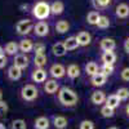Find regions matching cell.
Returning <instances> with one entry per match:
<instances>
[{
  "mask_svg": "<svg viewBox=\"0 0 129 129\" xmlns=\"http://www.w3.org/2000/svg\"><path fill=\"white\" fill-rule=\"evenodd\" d=\"M58 101L66 107H74L79 102V95L74 89L69 87H62L58 90Z\"/></svg>",
  "mask_w": 129,
  "mask_h": 129,
  "instance_id": "obj_1",
  "label": "cell"
},
{
  "mask_svg": "<svg viewBox=\"0 0 129 129\" xmlns=\"http://www.w3.org/2000/svg\"><path fill=\"white\" fill-rule=\"evenodd\" d=\"M32 17L38 21H45L50 16V4L47 2H36L31 9Z\"/></svg>",
  "mask_w": 129,
  "mask_h": 129,
  "instance_id": "obj_2",
  "label": "cell"
},
{
  "mask_svg": "<svg viewBox=\"0 0 129 129\" xmlns=\"http://www.w3.org/2000/svg\"><path fill=\"white\" fill-rule=\"evenodd\" d=\"M19 94H21V98L25 102H32L39 97V89L34 84H25L23 87L21 88Z\"/></svg>",
  "mask_w": 129,
  "mask_h": 129,
  "instance_id": "obj_3",
  "label": "cell"
},
{
  "mask_svg": "<svg viewBox=\"0 0 129 129\" xmlns=\"http://www.w3.org/2000/svg\"><path fill=\"white\" fill-rule=\"evenodd\" d=\"M34 30V23L31 19H21L16 25V31L21 36H26Z\"/></svg>",
  "mask_w": 129,
  "mask_h": 129,
  "instance_id": "obj_4",
  "label": "cell"
},
{
  "mask_svg": "<svg viewBox=\"0 0 129 129\" xmlns=\"http://www.w3.org/2000/svg\"><path fill=\"white\" fill-rule=\"evenodd\" d=\"M34 34L38 38H44L49 34V25L45 21H39L34 25Z\"/></svg>",
  "mask_w": 129,
  "mask_h": 129,
  "instance_id": "obj_5",
  "label": "cell"
},
{
  "mask_svg": "<svg viewBox=\"0 0 129 129\" xmlns=\"http://www.w3.org/2000/svg\"><path fill=\"white\" fill-rule=\"evenodd\" d=\"M28 63H30V58L25 54V53H18V54H16L14 58H13V64L21 70L27 69Z\"/></svg>",
  "mask_w": 129,
  "mask_h": 129,
  "instance_id": "obj_6",
  "label": "cell"
},
{
  "mask_svg": "<svg viewBox=\"0 0 129 129\" xmlns=\"http://www.w3.org/2000/svg\"><path fill=\"white\" fill-rule=\"evenodd\" d=\"M49 74L52 75L53 79L57 80V79H61V78H63L64 75H66V69H64V66L61 64V63H54V64L50 66Z\"/></svg>",
  "mask_w": 129,
  "mask_h": 129,
  "instance_id": "obj_7",
  "label": "cell"
},
{
  "mask_svg": "<svg viewBox=\"0 0 129 129\" xmlns=\"http://www.w3.org/2000/svg\"><path fill=\"white\" fill-rule=\"evenodd\" d=\"M106 94H105V92H102V90H93L92 92V95H90V101H92V103L93 105H95V106H101V105H103L105 102H106Z\"/></svg>",
  "mask_w": 129,
  "mask_h": 129,
  "instance_id": "obj_8",
  "label": "cell"
},
{
  "mask_svg": "<svg viewBox=\"0 0 129 129\" xmlns=\"http://www.w3.org/2000/svg\"><path fill=\"white\" fill-rule=\"evenodd\" d=\"M59 90V83L56 79H47V81L44 83V92L48 94H54Z\"/></svg>",
  "mask_w": 129,
  "mask_h": 129,
  "instance_id": "obj_9",
  "label": "cell"
},
{
  "mask_svg": "<svg viewBox=\"0 0 129 129\" xmlns=\"http://www.w3.org/2000/svg\"><path fill=\"white\" fill-rule=\"evenodd\" d=\"M31 79L34 83H45L47 81V71L44 69H35L31 72Z\"/></svg>",
  "mask_w": 129,
  "mask_h": 129,
  "instance_id": "obj_10",
  "label": "cell"
},
{
  "mask_svg": "<svg viewBox=\"0 0 129 129\" xmlns=\"http://www.w3.org/2000/svg\"><path fill=\"white\" fill-rule=\"evenodd\" d=\"M100 48L102 52H107V50H115L116 49V41L112 38H103L100 41Z\"/></svg>",
  "mask_w": 129,
  "mask_h": 129,
  "instance_id": "obj_11",
  "label": "cell"
},
{
  "mask_svg": "<svg viewBox=\"0 0 129 129\" xmlns=\"http://www.w3.org/2000/svg\"><path fill=\"white\" fill-rule=\"evenodd\" d=\"M115 16L120 19H125L129 17V5L126 3H120L115 8Z\"/></svg>",
  "mask_w": 129,
  "mask_h": 129,
  "instance_id": "obj_12",
  "label": "cell"
},
{
  "mask_svg": "<svg viewBox=\"0 0 129 129\" xmlns=\"http://www.w3.org/2000/svg\"><path fill=\"white\" fill-rule=\"evenodd\" d=\"M76 40H78L80 47H87V45L90 44V41H92V35L89 34L88 31H80L79 34L76 35Z\"/></svg>",
  "mask_w": 129,
  "mask_h": 129,
  "instance_id": "obj_13",
  "label": "cell"
},
{
  "mask_svg": "<svg viewBox=\"0 0 129 129\" xmlns=\"http://www.w3.org/2000/svg\"><path fill=\"white\" fill-rule=\"evenodd\" d=\"M117 59V56L114 50H107V52H102L101 54V61L102 63H107V64H114Z\"/></svg>",
  "mask_w": 129,
  "mask_h": 129,
  "instance_id": "obj_14",
  "label": "cell"
},
{
  "mask_svg": "<svg viewBox=\"0 0 129 129\" xmlns=\"http://www.w3.org/2000/svg\"><path fill=\"white\" fill-rule=\"evenodd\" d=\"M18 48L22 53H30L34 50V41L31 39H22L19 43H18Z\"/></svg>",
  "mask_w": 129,
  "mask_h": 129,
  "instance_id": "obj_15",
  "label": "cell"
},
{
  "mask_svg": "<svg viewBox=\"0 0 129 129\" xmlns=\"http://www.w3.org/2000/svg\"><path fill=\"white\" fill-rule=\"evenodd\" d=\"M66 75H67V78L71 79V80H75L76 78L80 76V67L78 66L76 63H71L67 66L66 69Z\"/></svg>",
  "mask_w": 129,
  "mask_h": 129,
  "instance_id": "obj_16",
  "label": "cell"
},
{
  "mask_svg": "<svg viewBox=\"0 0 129 129\" xmlns=\"http://www.w3.org/2000/svg\"><path fill=\"white\" fill-rule=\"evenodd\" d=\"M106 80H107V76H105L102 72L98 71L95 75H93V76L90 78V84L93 85V87L98 88V87H102V85L106 84Z\"/></svg>",
  "mask_w": 129,
  "mask_h": 129,
  "instance_id": "obj_17",
  "label": "cell"
},
{
  "mask_svg": "<svg viewBox=\"0 0 129 129\" xmlns=\"http://www.w3.org/2000/svg\"><path fill=\"white\" fill-rule=\"evenodd\" d=\"M52 53H53L56 57H63L64 54H66L67 49H66V47H64L63 41H57V43H54V44H53V47H52Z\"/></svg>",
  "mask_w": 129,
  "mask_h": 129,
  "instance_id": "obj_18",
  "label": "cell"
},
{
  "mask_svg": "<svg viewBox=\"0 0 129 129\" xmlns=\"http://www.w3.org/2000/svg\"><path fill=\"white\" fill-rule=\"evenodd\" d=\"M64 10V4L61 2V0H56L50 4V14L53 16H59L63 13Z\"/></svg>",
  "mask_w": 129,
  "mask_h": 129,
  "instance_id": "obj_19",
  "label": "cell"
},
{
  "mask_svg": "<svg viewBox=\"0 0 129 129\" xmlns=\"http://www.w3.org/2000/svg\"><path fill=\"white\" fill-rule=\"evenodd\" d=\"M7 75H8V78H9L10 80L17 81V80L21 79V76H22V70L18 69V67H16L14 64H13V66H10V67L8 69Z\"/></svg>",
  "mask_w": 129,
  "mask_h": 129,
  "instance_id": "obj_20",
  "label": "cell"
},
{
  "mask_svg": "<svg viewBox=\"0 0 129 129\" xmlns=\"http://www.w3.org/2000/svg\"><path fill=\"white\" fill-rule=\"evenodd\" d=\"M120 100L117 98V95L116 94H110L109 97H106V102H105V105L107 106V107H110V109H112V110H115V109H117V107L120 106Z\"/></svg>",
  "mask_w": 129,
  "mask_h": 129,
  "instance_id": "obj_21",
  "label": "cell"
},
{
  "mask_svg": "<svg viewBox=\"0 0 129 129\" xmlns=\"http://www.w3.org/2000/svg\"><path fill=\"white\" fill-rule=\"evenodd\" d=\"M50 125V121L47 116H39L34 121V128L35 129H48Z\"/></svg>",
  "mask_w": 129,
  "mask_h": 129,
  "instance_id": "obj_22",
  "label": "cell"
},
{
  "mask_svg": "<svg viewBox=\"0 0 129 129\" xmlns=\"http://www.w3.org/2000/svg\"><path fill=\"white\" fill-rule=\"evenodd\" d=\"M53 125L56 126V129H64L69 125V120L64 116H61V115L53 116Z\"/></svg>",
  "mask_w": 129,
  "mask_h": 129,
  "instance_id": "obj_23",
  "label": "cell"
},
{
  "mask_svg": "<svg viewBox=\"0 0 129 129\" xmlns=\"http://www.w3.org/2000/svg\"><path fill=\"white\" fill-rule=\"evenodd\" d=\"M18 50H19V48H18V44L16 41H9L4 47V52L7 53L8 56H13L14 57L16 54H18Z\"/></svg>",
  "mask_w": 129,
  "mask_h": 129,
  "instance_id": "obj_24",
  "label": "cell"
},
{
  "mask_svg": "<svg viewBox=\"0 0 129 129\" xmlns=\"http://www.w3.org/2000/svg\"><path fill=\"white\" fill-rule=\"evenodd\" d=\"M63 44H64V47H66L67 50H75V49H78V48L80 47L79 43H78V40H76V36H70V38H67L66 40L63 41Z\"/></svg>",
  "mask_w": 129,
  "mask_h": 129,
  "instance_id": "obj_25",
  "label": "cell"
},
{
  "mask_svg": "<svg viewBox=\"0 0 129 129\" xmlns=\"http://www.w3.org/2000/svg\"><path fill=\"white\" fill-rule=\"evenodd\" d=\"M48 63V57L45 54H35L34 57V64L36 69H43Z\"/></svg>",
  "mask_w": 129,
  "mask_h": 129,
  "instance_id": "obj_26",
  "label": "cell"
},
{
  "mask_svg": "<svg viewBox=\"0 0 129 129\" xmlns=\"http://www.w3.org/2000/svg\"><path fill=\"white\" fill-rule=\"evenodd\" d=\"M98 71H100V67H98V64H97L95 62L90 61V62H88L87 64H85V74H87L88 76L92 78L93 75H95Z\"/></svg>",
  "mask_w": 129,
  "mask_h": 129,
  "instance_id": "obj_27",
  "label": "cell"
},
{
  "mask_svg": "<svg viewBox=\"0 0 129 129\" xmlns=\"http://www.w3.org/2000/svg\"><path fill=\"white\" fill-rule=\"evenodd\" d=\"M54 27H56V31L58 32V34H64V32H67L70 30V23L66 19H61L56 23Z\"/></svg>",
  "mask_w": 129,
  "mask_h": 129,
  "instance_id": "obj_28",
  "label": "cell"
},
{
  "mask_svg": "<svg viewBox=\"0 0 129 129\" xmlns=\"http://www.w3.org/2000/svg\"><path fill=\"white\" fill-rule=\"evenodd\" d=\"M100 17H101V14L97 12V10H92V12H89L87 14V22L92 26H95L97 22H98V19H100Z\"/></svg>",
  "mask_w": 129,
  "mask_h": 129,
  "instance_id": "obj_29",
  "label": "cell"
},
{
  "mask_svg": "<svg viewBox=\"0 0 129 129\" xmlns=\"http://www.w3.org/2000/svg\"><path fill=\"white\" fill-rule=\"evenodd\" d=\"M115 71V67H114V64H107V63H102L101 64V67H100V72H102L105 76H111V75L114 74Z\"/></svg>",
  "mask_w": 129,
  "mask_h": 129,
  "instance_id": "obj_30",
  "label": "cell"
},
{
  "mask_svg": "<svg viewBox=\"0 0 129 129\" xmlns=\"http://www.w3.org/2000/svg\"><path fill=\"white\" fill-rule=\"evenodd\" d=\"M110 25H111L110 18H109V17H106V16H101L95 26L98 27V28H101V30H105V28H109Z\"/></svg>",
  "mask_w": 129,
  "mask_h": 129,
  "instance_id": "obj_31",
  "label": "cell"
},
{
  "mask_svg": "<svg viewBox=\"0 0 129 129\" xmlns=\"http://www.w3.org/2000/svg\"><path fill=\"white\" fill-rule=\"evenodd\" d=\"M112 0H92V3L95 9H106L111 4Z\"/></svg>",
  "mask_w": 129,
  "mask_h": 129,
  "instance_id": "obj_32",
  "label": "cell"
},
{
  "mask_svg": "<svg viewBox=\"0 0 129 129\" xmlns=\"http://www.w3.org/2000/svg\"><path fill=\"white\" fill-rule=\"evenodd\" d=\"M115 94L117 95V98H119L120 101H126V100L129 98V89L121 87V88H119V89L116 90Z\"/></svg>",
  "mask_w": 129,
  "mask_h": 129,
  "instance_id": "obj_33",
  "label": "cell"
},
{
  "mask_svg": "<svg viewBox=\"0 0 129 129\" xmlns=\"http://www.w3.org/2000/svg\"><path fill=\"white\" fill-rule=\"evenodd\" d=\"M10 128L12 129H27V124L23 119H16V120L12 121Z\"/></svg>",
  "mask_w": 129,
  "mask_h": 129,
  "instance_id": "obj_34",
  "label": "cell"
},
{
  "mask_svg": "<svg viewBox=\"0 0 129 129\" xmlns=\"http://www.w3.org/2000/svg\"><path fill=\"white\" fill-rule=\"evenodd\" d=\"M101 115L103 116V117H112L114 115H115V110H112V109H110V107H107L106 105H103L102 107H101Z\"/></svg>",
  "mask_w": 129,
  "mask_h": 129,
  "instance_id": "obj_35",
  "label": "cell"
},
{
  "mask_svg": "<svg viewBox=\"0 0 129 129\" xmlns=\"http://www.w3.org/2000/svg\"><path fill=\"white\" fill-rule=\"evenodd\" d=\"M34 52L35 54H45V44L44 43H36L34 44Z\"/></svg>",
  "mask_w": 129,
  "mask_h": 129,
  "instance_id": "obj_36",
  "label": "cell"
},
{
  "mask_svg": "<svg viewBox=\"0 0 129 129\" xmlns=\"http://www.w3.org/2000/svg\"><path fill=\"white\" fill-rule=\"evenodd\" d=\"M79 129H94V123L92 120H83L79 125Z\"/></svg>",
  "mask_w": 129,
  "mask_h": 129,
  "instance_id": "obj_37",
  "label": "cell"
},
{
  "mask_svg": "<svg viewBox=\"0 0 129 129\" xmlns=\"http://www.w3.org/2000/svg\"><path fill=\"white\" fill-rule=\"evenodd\" d=\"M120 78L123 81H129V67H124L120 71Z\"/></svg>",
  "mask_w": 129,
  "mask_h": 129,
  "instance_id": "obj_38",
  "label": "cell"
},
{
  "mask_svg": "<svg viewBox=\"0 0 129 129\" xmlns=\"http://www.w3.org/2000/svg\"><path fill=\"white\" fill-rule=\"evenodd\" d=\"M9 107H8V103L5 101H0V116H3L8 112Z\"/></svg>",
  "mask_w": 129,
  "mask_h": 129,
  "instance_id": "obj_39",
  "label": "cell"
},
{
  "mask_svg": "<svg viewBox=\"0 0 129 129\" xmlns=\"http://www.w3.org/2000/svg\"><path fill=\"white\" fill-rule=\"evenodd\" d=\"M7 63H8V58L5 56L3 57H0V69H4L7 66Z\"/></svg>",
  "mask_w": 129,
  "mask_h": 129,
  "instance_id": "obj_40",
  "label": "cell"
},
{
  "mask_svg": "<svg viewBox=\"0 0 129 129\" xmlns=\"http://www.w3.org/2000/svg\"><path fill=\"white\" fill-rule=\"evenodd\" d=\"M123 47H124V50L129 54V38H126L125 40H124V44H123Z\"/></svg>",
  "mask_w": 129,
  "mask_h": 129,
  "instance_id": "obj_41",
  "label": "cell"
},
{
  "mask_svg": "<svg viewBox=\"0 0 129 129\" xmlns=\"http://www.w3.org/2000/svg\"><path fill=\"white\" fill-rule=\"evenodd\" d=\"M4 53H5V52H4V48L0 45V57H3V56H4Z\"/></svg>",
  "mask_w": 129,
  "mask_h": 129,
  "instance_id": "obj_42",
  "label": "cell"
},
{
  "mask_svg": "<svg viewBox=\"0 0 129 129\" xmlns=\"http://www.w3.org/2000/svg\"><path fill=\"white\" fill-rule=\"evenodd\" d=\"M27 8H28L27 4H26V5H25V4H23V5H21V9H22V12H26V9H27Z\"/></svg>",
  "mask_w": 129,
  "mask_h": 129,
  "instance_id": "obj_43",
  "label": "cell"
},
{
  "mask_svg": "<svg viewBox=\"0 0 129 129\" xmlns=\"http://www.w3.org/2000/svg\"><path fill=\"white\" fill-rule=\"evenodd\" d=\"M125 112H126V115L129 116V103L126 105V107H125Z\"/></svg>",
  "mask_w": 129,
  "mask_h": 129,
  "instance_id": "obj_44",
  "label": "cell"
},
{
  "mask_svg": "<svg viewBox=\"0 0 129 129\" xmlns=\"http://www.w3.org/2000/svg\"><path fill=\"white\" fill-rule=\"evenodd\" d=\"M0 129H7L5 124H3V123H0Z\"/></svg>",
  "mask_w": 129,
  "mask_h": 129,
  "instance_id": "obj_45",
  "label": "cell"
},
{
  "mask_svg": "<svg viewBox=\"0 0 129 129\" xmlns=\"http://www.w3.org/2000/svg\"><path fill=\"white\" fill-rule=\"evenodd\" d=\"M107 129H119V128H117V126H109Z\"/></svg>",
  "mask_w": 129,
  "mask_h": 129,
  "instance_id": "obj_46",
  "label": "cell"
},
{
  "mask_svg": "<svg viewBox=\"0 0 129 129\" xmlns=\"http://www.w3.org/2000/svg\"><path fill=\"white\" fill-rule=\"evenodd\" d=\"M2 98H3V92H2V90H0V101H3Z\"/></svg>",
  "mask_w": 129,
  "mask_h": 129,
  "instance_id": "obj_47",
  "label": "cell"
}]
</instances>
